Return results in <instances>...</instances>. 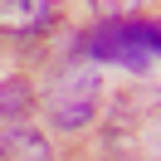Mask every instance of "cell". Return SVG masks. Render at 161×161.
<instances>
[{
  "label": "cell",
  "instance_id": "obj_1",
  "mask_svg": "<svg viewBox=\"0 0 161 161\" xmlns=\"http://www.w3.org/2000/svg\"><path fill=\"white\" fill-rule=\"evenodd\" d=\"M44 108L59 127H83V122L98 112V73H93V59L88 49H69L64 64L54 69L49 78V93H44Z\"/></svg>",
  "mask_w": 161,
  "mask_h": 161
},
{
  "label": "cell",
  "instance_id": "obj_2",
  "mask_svg": "<svg viewBox=\"0 0 161 161\" xmlns=\"http://www.w3.org/2000/svg\"><path fill=\"white\" fill-rule=\"evenodd\" d=\"M83 49L98 64H122V69H132V73H151L161 44H156V25L132 20V15H112V20L98 25V34H93Z\"/></svg>",
  "mask_w": 161,
  "mask_h": 161
},
{
  "label": "cell",
  "instance_id": "obj_3",
  "mask_svg": "<svg viewBox=\"0 0 161 161\" xmlns=\"http://www.w3.org/2000/svg\"><path fill=\"white\" fill-rule=\"evenodd\" d=\"M49 20H54V0H0V34L5 39L39 34Z\"/></svg>",
  "mask_w": 161,
  "mask_h": 161
},
{
  "label": "cell",
  "instance_id": "obj_4",
  "mask_svg": "<svg viewBox=\"0 0 161 161\" xmlns=\"http://www.w3.org/2000/svg\"><path fill=\"white\" fill-rule=\"evenodd\" d=\"M0 161H49V142L39 127H5L0 132Z\"/></svg>",
  "mask_w": 161,
  "mask_h": 161
},
{
  "label": "cell",
  "instance_id": "obj_5",
  "mask_svg": "<svg viewBox=\"0 0 161 161\" xmlns=\"http://www.w3.org/2000/svg\"><path fill=\"white\" fill-rule=\"evenodd\" d=\"M93 5H98V10H103V15L112 20V15H132V10L142 5V0H93Z\"/></svg>",
  "mask_w": 161,
  "mask_h": 161
}]
</instances>
